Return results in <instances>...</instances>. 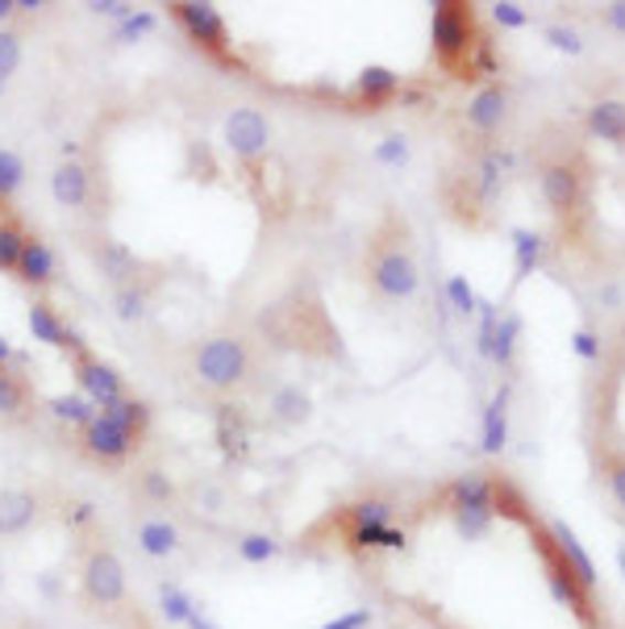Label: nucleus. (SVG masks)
Instances as JSON below:
<instances>
[{"instance_id":"obj_56","label":"nucleus","mask_w":625,"mask_h":629,"mask_svg":"<svg viewBox=\"0 0 625 629\" xmlns=\"http://www.w3.org/2000/svg\"><path fill=\"white\" fill-rule=\"evenodd\" d=\"M13 9H18V13H39L42 0H13Z\"/></svg>"},{"instance_id":"obj_18","label":"nucleus","mask_w":625,"mask_h":629,"mask_svg":"<svg viewBox=\"0 0 625 629\" xmlns=\"http://www.w3.org/2000/svg\"><path fill=\"white\" fill-rule=\"evenodd\" d=\"M88 192H93V175L84 163H58L55 175H51V196H55V205L63 209H84L88 205Z\"/></svg>"},{"instance_id":"obj_47","label":"nucleus","mask_w":625,"mask_h":629,"mask_svg":"<svg viewBox=\"0 0 625 629\" xmlns=\"http://www.w3.org/2000/svg\"><path fill=\"white\" fill-rule=\"evenodd\" d=\"M371 626V609H351L342 612V617H334V621H325L322 629H367Z\"/></svg>"},{"instance_id":"obj_24","label":"nucleus","mask_w":625,"mask_h":629,"mask_svg":"<svg viewBox=\"0 0 625 629\" xmlns=\"http://www.w3.org/2000/svg\"><path fill=\"white\" fill-rule=\"evenodd\" d=\"M509 238H513V268H517V280H526V275H534V271L542 268L547 238H542L538 229H526V226H517Z\"/></svg>"},{"instance_id":"obj_36","label":"nucleus","mask_w":625,"mask_h":629,"mask_svg":"<svg viewBox=\"0 0 625 629\" xmlns=\"http://www.w3.org/2000/svg\"><path fill=\"white\" fill-rule=\"evenodd\" d=\"M147 305H151V301H147V288H138V284L117 288L114 308H117V317H121V322H142V317L151 313Z\"/></svg>"},{"instance_id":"obj_15","label":"nucleus","mask_w":625,"mask_h":629,"mask_svg":"<svg viewBox=\"0 0 625 629\" xmlns=\"http://www.w3.org/2000/svg\"><path fill=\"white\" fill-rule=\"evenodd\" d=\"M42 505L30 488H0V538L25 534L39 521Z\"/></svg>"},{"instance_id":"obj_22","label":"nucleus","mask_w":625,"mask_h":629,"mask_svg":"<svg viewBox=\"0 0 625 629\" xmlns=\"http://www.w3.org/2000/svg\"><path fill=\"white\" fill-rule=\"evenodd\" d=\"M18 280L21 284H34V288H46L55 280V250L46 247L42 238H30V242H25L21 263H18Z\"/></svg>"},{"instance_id":"obj_52","label":"nucleus","mask_w":625,"mask_h":629,"mask_svg":"<svg viewBox=\"0 0 625 629\" xmlns=\"http://www.w3.org/2000/svg\"><path fill=\"white\" fill-rule=\"evenodd\" d=\"M188 629H222V626H217V621H213V617H208L205 609H196V612L188 617Z\"/></svg>"},{"instance_id":"obj_19","label":"nucleus","mask_w":625,"mask_h":629,"mask_svg":"<svg viewBox=\"0 0 625 629\" xmlns=\"http://www.w3.org/2000/svg\"><path fill=\"white\" fill-rule=\"evenodd\" d=\"M133 538H138V551L147 554V558H171V554H180V546H184L180 525L168 521V517H147Z\"/></svg>"},{"instance_id":"obj_9","label":"nucleus","mask_w":625,"mask_h":629,"mask_svg":"<svg viewBox=\"0 0 625 629\" xmlns=\"http://www.w3.org/2000/svg\"><path fill=\"white\" fill-rule=\"evenodd\" d=\"M84 451L100 463H121L138 451V434L117 413H96L93 425L84 430Z\"/></svg>"},{"instance_id":"obj_49","label":"nucleus","mask_w":625,"mask_h":629,"mask_svg":"<svg viewBox=\"0 0 625 629\" xmlns=\"http://www.w3.org/2000/svg\"><path fill=\"white\" fill-rule=\"evenodd\" d=\"M93 521H96L93 500H79V505H72V509H67V525H72V530H88Z\"/></svg>"},{"instance_id":"obj_21","label":"nucleus","mask_w":625,"mask_h":629,"mask_svg":"<svg viewBox=\"0 0 625 629\" xmlns=\"http://www.w3.org/2000/svg\"><path fill=\"white\" fill-rule=\"evenodd\" d=\"M355 93H359L363 105H388L400 96V76L384 63H367L355 79Z\"/></svg>"},{"instance_id":"obj_23","label":"nucleus","mask_w":625,"mask_h":629,"mask_svg":"<svg viewBox=\"0 0 625 629\" xmlns=\"http://www.w3.org/2000/svg\"><path fill=\"white\" fill-rule=\"evenodd\" d=\"M588 130L601 138V142L625 147V100H596L588 109Z\"/></svg>"},{"instance_id":"obj_5","label":"nucleus","mask_w":625,"mask_h":629,"mask_svg":"<svg viewBox=\"0 0 625 629\" xmlns=\"http://www.w3.org/2000/svg\"><path fill=\"white\" fill-rule=\"evenodd\" d=\"M367 275H371V288L388 301H409L421 288V271H417L413 254L400 247H379L367 263Z\"/></svg>"},{"instance_id":"obj_31","label":"nucleus","mask_w":625,"mask_h":629,"mask_svg":"<svg viewBox=\"0 0 625 629\" xmlns=\"http://www.w3.org/2000/svg\"><path fill=\"white\" fill-rule=\"evenodd\" d=\"M284 554V542L271 534H243L238 538V558L250 563V567H263L271 558H280Z\"/></svg>"},{"instance_id":"obj_20","label":"nucleus","mask_w":625,"mask_h":629,"mask_svg":"<svg viewBox=\"0 0 625 629\" xmlns=\"http://www.w3.org/2000/svg\"><path fill=\"white\" fill-rule=\"evenodd\" d=\"M509 446V388H500L488 409H484V425H479V451L484 455H500Z\"/></svg>"},{"instance_id":"obj_11","label":"nucleus","mask_w":625,"mask_h":629,"mask_svg":"<svg viewBox=\"0 0 625 629\" xmlns=\"http://www.w3.org/2000/svg\"><path fill=\"white\" fill-rule=\"evenodd\" d=\"M76 383L100 413L114 409L117 401H126V380H121V371H117L114 362H105V359H79Z\"/></svg>"},{"instance_id":"obj_34","label":"nucleus","mask_w":625,"mask_h":629,"mask_svg":"<svg viewBox=\"0 0 625 629\" xmlns=\"http://www.w3.org/2000/svg\"><path fill=\"white\" fill-rule=\"evenodd\" d=\"M25 242H30V234H25L18 221H0V271H13V275H18Z\"/></svg>"},{"instance_id":"obj_58","label":"nucleus","mask_w":625,"mask_h":629,"mask_svg":"<svg viewBox=\"0 0 625 629\" xmlns=\"http://www.w3.org/2000/svg\"><path fill=\"white\" fill-rule=\"evenodd\" d=\"M42 592H46V596H58V579H55V575H42Z\"/></svg>"},{"instance_id":"obj_41","label":"nucleus","mask_w":625,"mask_h":629,"mask_svg":"<svg viewBox=\"0 0 625 629\" xmlns=\"http://www.w3.org/2000/svg\"><path fill=\"white\" fill-rule=\"evenodd\" d=\"M371 159H376L379 167H405V163H409V138H405V134H388L376 147V154H371Z\"/></svg>"},{"instance_id":"obj_13","label":"nucleus","mask_w":625,"mask_h":629,"mask_svg":"<svg viewBox=\"0 0 625 629\" xmlns=\"http://www.w3.org/2000/svg\"><path fill=\"white\" fill-rule=\"evenodd\" d=\"M547 538H550V546L559 551V558L568 563V572L575 575L588 592L596 588V563H592V554L584 551V542H580V534L571 530L568 521H559V517H554V521L547 525Z\"/></svg>"},{"instance_id":"obj_44","label":"nucleus","mask_w":625,"mask_h":629,"mask_svg":"<svg viewBox=\"0 0 625 629\" xmlns=\"http://www.w3.org/2000/svg\"><path fill=\"white\" fill-rule=\"evenodd\" d=\"M21 67V39L13 30H0V76L9 79Z\"/></svg>"},{"instance_id":"obj_55","label":"nucleus","mask_w":625,"mask_h":629,"mask_svg":"<svg viewBox=\"0 0 625 629\" xmlns=\"http://www.w3.org/2000/svg\"><path fill=\"white\" fill-rule=\"evenodd\" d=\"M13 355H18V350H13V343L0 334V367H9V362H13Z\"/></svg>"},{"instance_id":"obj_8","label":"nucleus","mask_w":625,"mask_h":629,"mask_svg":"<svg viewBox=\"0 0 625 629\" xmlns=\"http://www.w3.org/2000/svg\"><path fill=\"white\" fill-rule=\"evenodd\" d=\"M171 18L184 25V34H188L201 51L208 55H226L229 51V30H226V18L217 13V4H205V0H180V4H171Z\"/></svg>"},{"instance_id":"obj_2","label":"nucleus","mask_w":625,"mask_h":629,"mask_svg":"<svg viewBox=\"0 0 625 629\" xmlns=\"http://www.w3.org/2000/svg\"><path fill=\"white\" fill-rule=\"evenodd\" d=\"M192 371L201 376V383H205V388H217V392L238 388V383L250 376L247 343H243V338H234V334H217V338H208V343L196 350Z\"/></svg>"},{"instance_id":"obj_45","label":"nucleus","mask_w":625,"mask_h":629,"mask_svg":"<svg viewBox=\"0 0 625 629\" xmlns=\"http://www.w3.org/2000/svg\"><path fill=\"white\" fill-rule=\"evenodd\" d=\"M547 42L563 55H584V39L571 25H547Z\"/></svg>"},{"instance_id":"obj_30","label":"nucleus","mask_w":625,"mask_h":629,"mask_svg":"<svg viewBox=\"0 0 625 629\" xmlns=\"http://www.w3.org/2000/svg\"><path fill=\"white\" fill-rule=\"evenodd\" d=\"M196 609H201V605H196L180 584H159V612H163L168 626H188V617Z\"/></svg>"},{"instance_id":"obj_54","label":"nucleus","mask_w":625,"mask_h":629,"mask_svg":"<svg viewBox=\"0 0 625 629\" xmlns=\"http://www.w3.org/2000/svg\"><path fill=\"white\" fill-rule=\"evenodd\" d=\"M205 505H208V513H217V509H222V488H205Z\"/></svg>"},{"instance_id":"obj_16","label":"nucleus","mask_w":625,"mask_h":629,"mask_svg":"<svg viewBox=\"0 0 625 629\" xmlns=\"http://www.w3.org/2000/svg\"><path fill=\"white\" fill-rule=\"evenodd\" d=\"M217 446L229 463H243L250 455V425L243 404H217Z\"/></svg>"},{"instance_id":"obj_61","label":"nucleus","mask_w":625,"mask_h":629,"mask_svg":"<svg viewBox=\"0 0 625 629\" xmlns=\"http://www.w3.org/2000/svg\"><path fill=\"white\" fill-rule=\"evenodd\" d=\"M0 592H4V567H0Z\"/></svg>"},{"instance_id":"obj_37","label":"nucleus","mask_w":625,"mask_h":629,"mask_svg":"<svg viewBox=\"0 0 625 629\" xmlns=\"http://www.w3.org/2000/svg\"><path fill=\"white\" fill-rule=\"evenodd\" d=\"M154 25H159V18H154L151 9H133V13H130V18H126V21H117L114 39L130 46V42H142V39H147V34H151Z\"/></svg>"},{"instance_id":"obj_33","label":"nucleus","mask_w":625,"mask_h":629,"mask_svg":"<svg viewBox=\"0 0 625 629\" xmlns=\"http://www.w3.org/2000/svg\"><path fill=\"white\" fill-rule=\"evenodd\" d=\"M392 500H384V496H363V500H355L351 509H346V517H351V525H392Z\"/></svg>"},{"instance_id":"obj_42","label":"nucleus","mask_w":625,"mask_h":629,"mask_svg":"<svg viewBox=\"0 0 625 629\" xmlns=\"http://www.w3.org/2000/svg\"><path fill=\"white\" fill-rule=\"evenodd\" d=\"M142 492H147V500H154V505H168L171 496H175V484H171V476L163 467H151V471H142Z\"/></svg>"},{"instance_id":"obj_38","label":"nucleus","mask_w":625,"mask_h":629,"mask_svg":"<svg viewBox=\"0 0 625 629\" xmlns=\"http://www.w3.org/2000/svg\"><path fill=\"white\" fill-rule=\"evenodd\" d=\"M446 305L455 308L459 317H475L479 296H475V288L467 284V275H451V280H446Z\"/></svg>"},{"instance_id":"obj_59","label":"nucleus","mask_w":625,"mask_h":629,"mask_svg":"<svg viewBox=\"0 0 625 629\" xmlns=\"http://www.w3.org/2000/svg\"><path fill=\"white\" fill-rule=\"evenodd\" d=\"M617 567H622V579H625V551H617Z\"/></svg>"},{"instance_id":"obj_32","label":"nucleus","mask_w":625,"mask_h":629,"mask_svg":"<svg viewBox=\"0 0 625 629\" xmlns=\"http://www.w3.org/2000/svg\"><path fill=\"white\" fill-rule=\"evenodd\" d=\"M509 167H513L509 151H488L484 159H479V180H475L479 200H493L496 188H500V172H509Z\"/></svg>"},{"instance_id":"obj_4","label":"nucleus","mask_w":625,"mask_h":629,"mask_svg":"<svg viewBox=\"0 0 625 629\" xmlns=\"http://www.w3.org/2000/svg\"><path fill=\"white\" fill-rule=\"evenodd\" d=\"M79 584H84L88 605H96V609H117V605L126 600V563H121L109 546H96V551L84 558Z\"/></svg>"},{"instance_id":"obj_53","label":"nucleus","mask_w":625,"mask_h":629,"mask_svg":"<svg viewBox=\"0 0 625 629\" xmlns=\"http://www.w3.org/2000/svg\"><path fill=\"white\" fill-rule=\"evenodd\" d=\"M601 301H605L608 308H617V305H622V288H617V284L601 288Z\"/></svg>"},{"instance_id":"obj_51","label":"nucleus","mask_w":625,"mask_h":629,"mask_svg":"<svg viewBox=\"0 0 625 629\" xmlns=\"http://www.w3.org/2000/svg\"><path fill=\"white\" fill-rule=\"evenodd\" d=\"M605 21H608V30H617V34H625V0H613L605 9Z\"/></svg>"},{"instance_id":"obj_17","label":"nucleus","mask_w":625,"mask_h":629,"mask_svg":"<svg viewBox=\"0 0 625 629\" xmlns=\"http://www.w3.org/2000/svg\"><path fill=\"white\" fill-rule=\"evenodd\" d=\"M505 117H509V93L500 84L479 88L472 96V105H467V121H472V130H479V134H496L505 126Z\"/></svg>"},{"instance_id":"obj_40","label":"nucleus","mask_w":625,"mask_h":629,"mask_svg":"<svg viewBox=\"0 0 625 629\" xmlns=\"http://www.w3.org/2000/svg\"><path fill=\"white\" fill-rule=\"evenodd\" d=\"M105 413H117V417L126 421V425H130L138 438H142V434H147V425H151V409H147L142 401H133V397L117 401L114 409H105Z\"/></svg>"},{"instance_id":"obj_10","label":"nucleus","mask_w":625,"mask_h":629,"mask_svg":"<svg viewBox=\"0 0 625 629\" xmlns=\"http://www.w3.org/2000/svg\"><path fill=\"white\" fill-rule=\"evenodd\" d=\"M222 138H226V147L234 151V159L255 163V159L267 154L271 126H267V117L259 113V109H234V113L226 117V126H222Z\"/></svg>"},{"instance_id":"obj_60","label":"nucleus","mask_w":625,"mask_h":629,"mask_svg":"<svg viewBox=\"0 0 625 629\" xmlns=\"http://www.w3.org/2000/svg\"><path fill=\"white\" fill-rule=\"evenodd\" d=\"M4 93H9V79L0 76V96H4Z\"/></svg>"},{"instance_id":"obj_12","label":"nucleus","mask_w":625,"mask_h":629,"mask_svg":"<svg viewBox=\"0 0 625 629\" xmlns=\"http://www.w3.org/2000/svg\"><path fill=\"white\" fill-rule=\"evenodd\" d=\"M538 184H542V200L554 217H568L584 196V175L575 172V163H547Z\"/></svg>"},{"instance_id":"obj_50","label":"nucleus","mask_w":625,"mask_h":629,"mask_svg":"<svg viewBox=\"0 0 625 629\" xmlns=\"http://www.w3.org/2000/svg\"><path fill=\"white\" fill-rule=\"evenodd\" d=\"M608 492H613V500L625 509V458H617V463L608 467Z\"/></svg>"},{"instance_id":"obj_48","label":"nucleus","mask_w":625,"mask_h":629,"mask_svg":"<svg viewBox=\"0 0 625 629\" xmlns=\"http://www.w3.org/2000/svg\"><path fill=\"white\" fill-rule=\"evenodd\" d=\"M84 9H93V13H105V18H114V21H126L133 13V4H126V0H88Z\"/></svg>"},{"instance_id":"obj_25","label":"nucleus","mask_w":625,"mask_h":629,"mask_svg":"<svg viewBox=\"0 0 625 629\" xmlns=\"http://www.w3.org/2000/svg\"><path fill=\"white\" fill-rule=\"evenodd\" d=\"M309 413H313V397L304 392L301 383H284V388L271 392V417L276 421L301 425V421H309Z\"/></svg>"},{"instance_id":"obj_57","label":"nucleus","mask_w":625,"mask_h":629,"mask_svg":"<svg viewBox=\"0 0 625 629\" xmlns=\"http://www.w3.org/2000/svg\"><path fill=\"white\" fill-rule=\"evenodd\" d=\"M13 13H18V9H13V0H0V30H4V21L13 18Z\"/></svg>"},{"instance_id":"obj_26","label":"nucleus","mask_w":625,"mask_h":629,"mask_svg":"<svg viewBox=\"0 0 625 629\" xmlns=\"http://www.w3.org/2000/svg\"><path fill=\"white\" fill-rule=\"evenodd\" d=\"M346 542L355 546V551H405V530L397 525H351V534Z\"/></svg>"},{"instance_id":"obj_35","label":"nucleus","mask_w":625,"mask_h":629,"mask_svg":"<svg viewBox=\"0 0 625 629\" xmlns=\"http://www.w3.org/2000/svg\"><path fill=\"white\" fill-rule=\"evenodd\" d=\"M25 401H30L25 383H21L9 367H0V417H21V413H25Z\"/></svg>"},{"instance_id":"obj_46","label":"nucleus","mask_w":625,"mask_h":629,"mask_svg":"<svg viewBox=\"0 0 625 629\" xmlns=\"http://www.w3.org/2000/svg\"><path fill=\"white\" fill-rule=\"evenodd\" d=\"M571 350L584 362H596L601 359V338H596L592 329H575V334H571Z\"/></svg>"},{"instance_id":"obj_43","label":"nucleus","mask_w":625,"mask_h":629,"mask_svg":"<svg viewBox=\"0 0 625 629\" xmlns=\"http://www.w3.org/2000/svg\"><path fill=\"white\" fill-rule=\"evenodd\" d=\"M493 21L500 25V30H526V25H530V13H526L517 0H496Z\"/></svg>"},{"instance_id":"obj_28","label":"nucleus","mask_w":625,"mask_h":629,"mask_svg":"<svg viewBox=\"0 0 625 629\" xmlns=\"http://www.w3.org/2000/svg\"><path fill=\"white\" fill-rule=\"evenodd\" d=\"M96 263H100V271H105L109 280H117V288L133 284L138 254H133L130 247H121V242H100V250H96Z\"/></svg>"},{"instance_id":"obj_7","label":"nucleus","mask_w":625,"mask_h":629,"mask_svg":"<svg viewBox=\"0 0 625 629\" xmlns=\"http://www.w3.org/2000/svg\"><path fill=\"white\" fill-rule=\"evenodd\" d=\"M534 542H538V551H542V563H547V588H550V596H554L559 605H568V609L575 612V621H580V626H596V612H592V592H588L584 584H580V579L568 572V563L559 558V551L550 546L547 534H538Z\"/></svg>"},{"instance_id":"obj_29","label":"nucleus","mask_w":625,"mask_h":629,"mask_svg":"<svg viewBox=\"0 0 625 629\" xmlns=\"http://www.w3.org/2000/svg\"><path fill=\"white\" fill-rule=\"evenodd\" d=\"M493 500H496V517L517 521V525H530V530H534L530 500H526V492H521V488H513L509 479H493Z\"/></svg>"},{"instance_id":"obj_14","label":"nucleus","mask_w":625,"mask_h":629,"mask_svg":"<svg viewBox=\"0 0 625 629\" xmlns=\"http://www.w3.org/2000/svg\"><path fill=\"white\" fill-rule=\"evenodd\" d=\"M25 325H30L34 343L55 346V350H76V355H84V338H79L76 329L63 322V317H58V313L46 305V301H34V305H30V313H25Z\"/></svg>"},{"instance_id":"obj_27","label":"nucleus","mask_w":625,"mask_h":629,"mask_svg":"<svg viewBox=\"0 0 625 629\" xmlns=\"http://www.w3.org/2000/svg\"><path fill=\"white\" fill-rule=\"evenodd\" d=\"M46 409H51V417L55 421H67V425H79V430H88L93 417L100 413L84 392H58V397L46 401Z\"/></svg>"},{"instance_id":"obj_1","label":"nucleus","mask_w":625,"mask_h":629,"mask_svg":"<svg viewBox=\"0 0 625 629\" xmlns=\"http://www.w3.org/2000/svg\"><path fill=\"white\" fill-rule=\"evenodd\" d=\"M446 509L455 517V530L463 542H479L488 538L496 521V500H493V476L484 471H467L446 488Z\"/></svg>"},{"instance_id":"obj_6","label":"nucleus","mask_w":625,"mask_h":629,"mask_svg":"<svg viewBox=\"0 0 625 629\" xmlns=\"http://www.w3.org/2000/svg\"><path fill=\"white\" fill-rule=\"evenodd\" d=\"M479 334H475V350L484 359H493L496 367H513V355H517V338H521V317L513 313H500L493 301H479Z\"/></svg>"},{"instance_id":"obj_3","label":"nucleus","mask_w":625,"mask_h":629,"mask_svg":"<svg viewBox=\"0 0 625 629\" xmlns=\"http://www.w3.org/2000/svg\"><path fill=\"white\" fill-rule=\"evenodd\" d=\"M430 34H434V55L446 67H467L472 51L479 46L472 9L459 4V0H438L434 18H430Z\"/></svg>"},{"instance_id":"obj_39","label":"nucleus","mask_w":625,"mask_h":629,"mask_svg":"<svg viewBox=\"0 0 625 629\" xmlns=\"http://www.w3.org/2000/svg\"><path fill=\"white\" fill-rule=\"evenodd\" d=\"M21 180H25V163H21V154L0 151V205L21 188Z\"/></svg>"}]
</instances>
